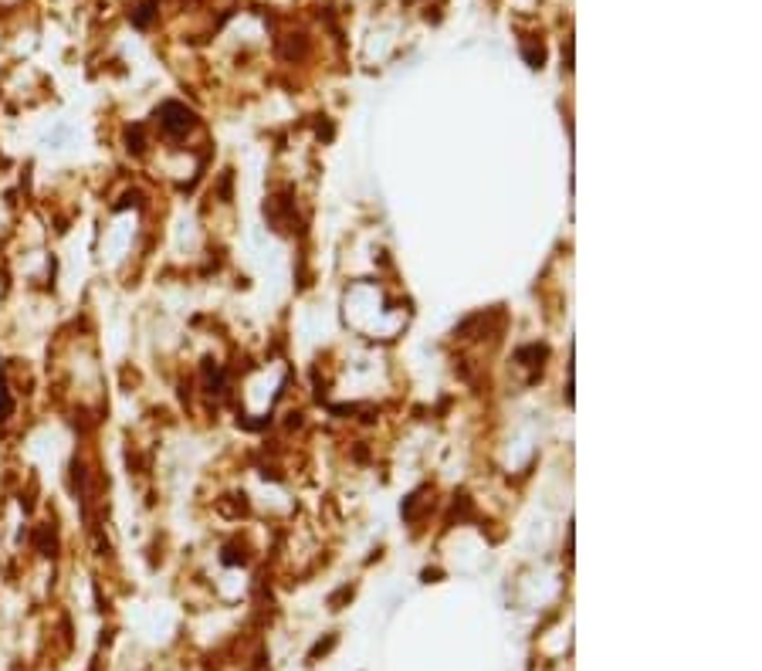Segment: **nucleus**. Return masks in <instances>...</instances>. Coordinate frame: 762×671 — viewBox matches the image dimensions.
Instances as JSON below:
<instances>
[{"label":"nucleus","instance_id":"f257e3e1","mask_svg":"<svg viewBox=\"0 0 762 671\" xmlns=\"http://www.w3.org/2000/svg\"><path fill=\"white\" fill-rule=\"evenodd\" d=\"M156 126H160V133L166 139H183L187 129L194 126V112L183 106V102H163V106L156 109Z\"/></svg>","mask_w":762,"mask_h":671}]
</instances>
